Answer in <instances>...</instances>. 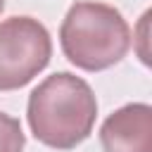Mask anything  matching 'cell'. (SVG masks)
I'll return each instance as SVG.
<instances>
[{"mask_svg": "<svg viewBox=\"0 0 152 152\" xmlns=\"http://www.w3.org/2000/svg\"><path fill=\"white\" fill-rule=\"evenodd\" d=\"M52 40L33 17L0 21V90H17L33 81L50 62Z\"/></svg>", "mask_w": 152, "mask_h": 152, "instance_id": "3957f363", "label": "cell"}, {"mask_svg": "<svg viewBox=\"0 0 152 152\" xmlns=\"http://www.w3.org/2000/svg\"><path fill=\"white\" fill-rule=\"evenodd\" d=\"M104 152H152V107L131 102L109 114L100 128Z\"/></svg>", "mask_w": 152, "mask_h": 152, "instance_id": "277c9868", "label": "cell"}, {"mask_svg": "<svg viewBox=\"0 0 152 152\" xmlns=\"http://www.w3.org/2000/svg\"><path fill=\"white\" fill-rule=\"evenodd\" d=\"M24 150V131L19 119L0 112V152H21Z\"/></svg>", "mask_w": 152, "mask_h": 152, "instance_id": "5b68a950", "label": "cell"}, {"mask_svg": "<svg viewBox=\"0 0 152 152\" xmlns=\"http://www.w3.org/2000/svg\"><path fill=\"white\" fill-rule=\"evenodd\" d=\"M59 43L71 64L83 71H102L126 57L131 28L112 5L74 2L59 26Z\"/></svg>", "mask_w": 152, "mask_h": 152, "instance_id": "7a4b0ae2", "label": "cell"}, {"mask_svg": "<svg viewBox=\"0 0 152 152\" xmlns=\"http://www.w3.org/2000/svg\"><path fill=\"white\" fill-rule=\"evenodd\" d=\"M2 7H5V0H0V12H2Z\"/></svg>", "mask_w": 152, "mask_h": 152, "instance_id": "8992f818", "label": "cell"}, {"mask_svg": "<svg viewBox=\"0 0 152 152\" xmlns=\"http://www.w3.org/2000/svg\"><path fill=\"white\" fill-rule=\"evenodd\" d=\"M26 116L36 140L55 150H71L90 135L97 100L83 78L59 71L31 90Z\"/></svg>", "mask_w": 152, "mask_h": 152, "instance_id": "6da1fadb", "label": "cell"}]
</instances>
